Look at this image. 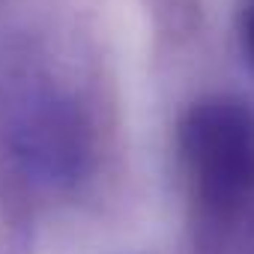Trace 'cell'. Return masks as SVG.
<instances>
[{"instance_id": "obj_1", "label": "cell", "mask_w": 254, "mask_h": 254, "mask_svg": "<svg viewBox=\"0 0 254 254\" xmlns=\"http://www.w3.org/2000/svg\"><path fill=\"white\" fill-rule=\"evenodd\" d=\"M177 153L203 218L233 224L254 206V108L248 102L197 99L177 126Z\"/></svg>"}, {"instance_id": "obj_2", "label": "cell", "mask_w": 254, "mask_h": 254, "mask_svg": "<svg viewBox=\"0 0 254 254\" xmlns=\"http://www.w3.org/2000/svg\"><path fill=\"white\" fill-rule=\"evenodd\" d=\"M42 108H24L15 123L18 156L48 180H75L87 159V135L81 120L54 99Z\"/></svg>"}, {"instance_id": "obj_3", "label": "cell", "mask_w": 254, "mask_h": 254, "mask_svg": "<svg viewBox=\"0 0 254 254\" xmlns=\"http://www.w3.org/2000/svg\"><path fill=\"white\" fill-rule=\"evenodd\" d=\"M239 42L242 51L248 57V63L254 66V0H245L242 15H239Z\"/></svg>"}]
</instances>
